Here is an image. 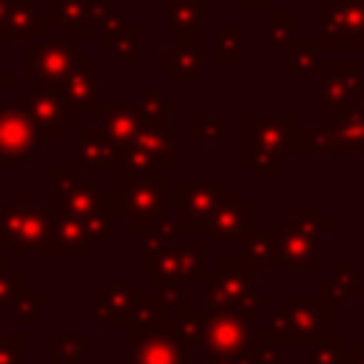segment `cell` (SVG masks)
Segmentation results:
<instances>
[{
	"instance_id": "6da1fadb",
	"label": "cell",
	"mask_w": 364,
	"mask_h": 364,
	"mask_svg": "<svg viewBox=\"0 0 364 364\" xmlns=\"http://www.w3.org/2000/svg\"><path fill=\"white\" fill-rule=\"evenodd\" d=\"M287 154H307V128L290 114L242 117V165L256 179H279Z\"/></svg>"
},
{
	"instance_id": "7a4b0ae2",
	"label": "cell",
	"mask_w": 364,
	"mask_h": 364,
	"mask_svg": "<svg viewBox=\"0 0 364 364\" xmlns=\"http://www.w3.org/2000/svg\"><path fill=\"white\" fill-rule=\"evenodd\" d=\"M165 171L151 173H114L111 193H105L111 216H122L131 230H151L168 205Z\"/></svg>"
},
{
	"instance_id": "3957f363",
	"label": "cell",
	"mask_w": 364,
	"mask_h": 364,
	"mask_svg": "<svg viewBox=\"0 0 364 364\" xmlns=\"http://www.w3.org/2000/svg\"><path fill=\"white\" fill-rule=\"evenodd\" d=\"M48 233H51L48 208H43L34 193L20 191L9 196V205H0V242L11 245V253H28V250L46 253Z\"/></svg>"
},
{
	"instance_id": "277c9868",
	"label": "cell",
	"mask_w": 364,
	"mask_h": 364,
	"mask_svg": "<svg viewBox=\"0 0 364 364\" xmlns=\"http://www.w3.org/2000/svg\"><path fill=\"white\" fill-rule=\"evenodd\" d=\"M88 63V51L65 37H46L20 54V71L40 88L63 91L65 80Z\"/></svg>"
},
{
	"instance_id": "5b68a950",
	"label": "cell",
	"mask_w": 364,
	"mask_h": 364,
	"mask_svg": "<svg viewBox=\"0 0 364 364\" xmlns=\"http://www.w3.org/2000/svg\"><path fill=\"white\" fill-rule=\"evenodd\" d=\"M333 230V219H324L318 208L301 205L282 222V230L276 233V264L290 262L301 267H316L318 264V233Z\"/></svg>"
},
{
	"instance_id": "8992f818",
	"label": "cell",
	"mask_w": 364,
	"mask_h": 364,
	"mask_svg": "<svg viewBox=\"0 0 364 364\" xmlns=\"http://www.w3.org/2000/svg\"><path fill=\"white\" fill-rule=\"evenodd\" d=\"M230 191L228 179H182L171 193V202L176 205V225L185 230H205L208 219Z\"/></svg>"
},
{
	"instance_id": "52a82bcc",
	"label": "cell",
	"mask_w": 364,
	"mask_h": 364,
	"mask_svg": "<svg viewBox=\"0 0 364 364\" xmlns=\"http://www.w3.org/2000/svg\"><path fill=\"white\" fill-rule=\"evenodd\" d=\"M318 23V40L324 48L364 51V0H321Z\"/></svg>"
},
{
	"instance_id": "ba28073f",
	"label": "cell",
	"mask_w": 364,
	"mask_h": 364,
	"mask_svg": "<svg viewBox=\"0 0 364 364\" xmlns=\"http://www.w3.org/2000/svg\"><path fill=\"white\" fill-rule=\"evenodd\" d=\"M20 105L31 117V122L40 134V142H60L65 128H77V114L68 108L63 91L28 85L20 94Z\"/></svg>"
},
{
	"instance_id": "9c48e42d",
	"label": "cell",
	"mask_w": 364,
	"mask_h": 364,
	"mask_svg": "<svg viewBox=\"0 0 364 364\" xmlns=\"http://www.w3.org/2000/svg\"><path fill=\"white\" fill-rule=\"evenodd\" d=\"M318 111L321 119H330L336 114L350 111L361 102L364 91V74L355 63H327L318 71Z\"/></svg>"
},
{
	"instance_id": "30bf717a",
	"label": "cell",
	"mask_w": 364,
	"mask_h": 364,
	"mask_svg": "<svg viewBox=\"0 0 364 364\" xmlns=\"http://www.w3.org/2000/svg\"><path fill=\"white\" fill-rule=\"evenodd\" d=\"M40 134L20 102L0 105V168H17L34 154Z\"/></svg>"
},
{
	"instance_id": "8fae6325",
	"label": "cell",
	"mask_w": 364,
	"mask_h": 364,
	"mask_svg": "<svg viewBox=\"0 0 364 364\" xmlns=\"http://www.w3.org/2000/svg\"><path fill=\"white\" fill-rule=\"evenodd\" d=\"M253 216L256 210L250 205H245L239 191H230L219 208L213 210V216L205 225V239L208 242H247L253 236Z\"/></svg>"
},
{
	"instance_id": "7c38bea8",
	"label": "cell",
	"mask_w": 364,
	"mask_h": 364,
	"mask_svg": "<svg viewBox=\"0 0 364 364\" xmlns=\"http://www.w3.org/2000/svg\"><path fill=\"white\" fill-rule=\"evenodd\" d=\"M97 117H100V125L97 128H100L102 139L117 154L128 151L134 145V139L139 136V131L145 128L142 111L136 105H128V102H108V100H102Z\"/></svg>"
},
{
	"instance_id": "4fadbf2b",
	"label": "cell",
	"mask_w": 364,
	"mask_h": 364,
	"mask_svg": "<svg viewBox=\"0 0 364 364\" xmlns=\"http://www.w3.org/2000/svg\"><path fill=\"white\" fill-rule=\"evenodd\" d=\"M176 142H179V131L173 125L145 119V128L134 139L131 151H136L139 156H145L154 171H168V168H176L179 165V148H176Z\"/></svg>"
},
{
	"instance_id": "5bb4252c",
	"label": "cell",
	"mask_w": 364,
	"mask_h": 364,
	"mask_svg": "<svg viewBox=\"0 0 364 364\" xmlns=\"http://www.w3.org/2000/svg\"><path fill=\"white\" fill-rule=\"evenodd\" d=\"M202 63H205V43H202V37L176 40V46H171L165 51V57H162V71L179 88H191L193 80L202 74Z\"/></svg>"
},
{
	"instance_id": "9a60e30c",
	"label": "cell",
	"mask_w": 364,
	"mask_h": 364,
	"mask_svg": "<svg viewBox=\"0 0 364 364\" xmlns=\"http://www.w3.org/2000/svg\"><path fill=\"white\" fill-rule=\"evenodd\" d=\"M117 151L102 139L100 128L77 125L74 128V168L85 171V176H100L102 168H111Z\"/></svg>"
},
{
	"instance_id": "2e32d148",
	"label": "cell",
	"mask_w": 364,
	"mask_h": 364,
	"mask_svg": "<svg viewBox=\"0 0 364 364\" xmlns=\"http://www.w3.org/2000/svg\"><path fill=\"white\" fill-rule=\"evenodd\" d=\"M48 11L37 6V0H11L6 9V20L0 28V37L6 40H20V37H37L46 40L48 37Z\"/></svg>"
},
{
	"instance_id": "e0dca14e",
	"label": "cell",
	"mask_w": 364,
	"mask_h": 364,
	"mask_svg": "<svg viewBox=\"0 0 364 364\" xmlns=\"http://www.w3.org/2000/svg\"><path fill=\"white\" fill-rule=\"evenodd\" d=\"M100 65L97 63H85L80 65L63 85V97L68 102V108L74 114H97L100 111Z\"/></svg>"
},
{
	"instance_id": "ac0fdd59",
	"label": "cell",
	"mask_w": 364,
	"mask_h": 364,
	"mask_svg": "<svg viewBox=\"0 0 364 364\" xmlns=\"http://www.w3.org/2000/svg\"><path fill=\"white\" fill-rule=\"evenodd\" d=\"M324 46L318 37H296L279 51V71L282 77H310L321 71Z\"/></svg>"
},
{
	"instance_id": "d6986e66",
	"label": "cell",
	"mask_w": 364,
	"mask_h": 364,
	"mask_svg": "<svg viewBox=\"0 0 364 364\" xmlns=\"http://www.w3.org/2000/svg\"><path fill=\"white\" fill-rule=\"evenodd\" d=\"M165 37L191 40L205 31V3L202 0H165Z\"/></svg>"
},
{
	"instance_id": "ffe728a7",
	"label": "cell",
	"mask_w": 364,
	"mask_h": 364,
	"mask_svg": "<svg viewBox=\"0 0 364 364\" xmlns=\"http://www.w3.org/2000/svg\"><path fill=\"white\" fill-rule=\"evenodd\" d=\"M48 20L60 26L65 40H82L91 26V0H48L46 3Z\"/></svg>"
},
{
	"instance_id": "44dd1931",
	"label": "cell",
	"mask_w": 364,
	"mask_h": 364,
	"mask_svg": "<svg viewBox=\"0 0 364 364\" xmlns=\"http://www.w3.org/2000/svg\"><path fill=\"white\" fill-rule=\"evenodd\" d=\"M88 228L63 213V216H51V233H48V247L46 253H60V256H82L85 253V242H88Z\"/></svg>"
},
{
	"instance_id": "7402d4cb",
	"label": "cell",
	"mask_w": 364,
	"mask_h": 364,
	"mask_svg": "<svg viewBox=\"0 0 364 364\" xmlns=\"http://www.w3.org/2000/svg\"><path fill=\"white\" fill-rule=\"evenodd\" d=\"M318 125H324L336 136V145H338L341 154H347V151L364 154V102L353 105L344 114H336L330 119H321Z\"/></svg>"
},
{
	"instance_id": "603a6c76",
	"label": "cell",
	"mask_w": 364,
	"mask_h": 364,
	"mask_svg": "<svg viewBox=\"0 0 364 364\" xmlns=\"http://www.w3.org/2000/svg\"><path fill=\"white\" fill-rule=\"evenodd\" d=\"M253 34L259 40H264L267 46H273V48L282 51L287 43H293L299 37L296 34V11H290V9H270L267 11V20L259 23L253 28Z\"/></svg>"
},
{
	"instance_id": "cb8c5ba5",
	"label": "cell",
	"mask_w": 364,
	"mask_h": 364,
	"mask_svg": "<svg viewBox=\"0 0 364 364\" xmlns=\"http://www.w3.org/2000/svg\"><path fill=\"white\" fill-rule=\"evenodd\" d=\"M46 185H48V216H60L65 210V202L77 185V168L74 165H51L46 171Z\"/></svg>"
},
{
	"instance_id": "d4e9b609",
	"label": "cell",
	"mask_w": 364,
	"mask_h": 364,
	"mask_svg": "<svg viewBox=\"0 0 364 364\" xmlns=\"http://www.w3.org/2000/svg\"><path fill=\"white\" fill-rule=\"evenodd\" d=\"M100 48L108 51V54H111L114 60H119V63L136 65V63H139V26H136V23H128V26H122L119 31L102 34V37H100Z\"/></svg>"
},
{
	"instance_id": "484cf974",
	"label": "cell",
	"mask_w": 364,
	"mask_h": 364,
	"mask_svg": "<svg viewBox=\"0 0 364 364\" xmlns=\"http://www.w3.org/2000/svg\"><path fill=\"white\" fill-rule=\"evenodd\" d=\"M216 60L222 65H239L245 60V28L239 23L216 26Z\"/></svg>"
},
{
	"instance_id": "4316f807",
	"label": "cell",
	"mask_w": 364,
	"mask_h": 364,
	"mask_svg": "<svg viewBox=\"0 0 364 364\" xmlns=\"http://www.w3.org/2000/svg\"><path fill=\"white\" fill-rule=\"evenodd\" d=\"M136 108H139L142 117L151 119V122H168V117L179 114V102H176V100L165 97V94L156 91V88H148V85L136 91Z\"/></svg>"
},
{
	"instance_id": "83f0119b",
	"label": "cell",
	"mask_w": 364,
	"mask_h": 364,
	"mask_svg": "<svg viewBox=\"0 0 364 364\" xmlns=\"http://www.w3.org/2000/svg\"><path fill=\"white\" fill-rule=\"evenodd\" d=\"M191 136L196 142H228L230 139V117L228 114H193Z\"/></svg>"
},
{
	"instance_id": "f1b7e54d",
	"label": "cell",
	"mask_w": 364,
	"mask_h": 364,
	"mask_svg": "<svg viewBox=\"0 0 364 364\" xmlns=\"http://www.w3.org/2000/svg\"><path fill=\"white\" fill-rule=\"evenodd\" d=\"M88 17L100 28V37L102 34H111V31H119L122 26H128V14L122 9H114L108 0H91Z\"/></svg>"
},
{
	"instance_id": "f546056e",
	"label": "cell",
	"mask_w": 364,
	"mask_h": 364,
	"mask_svg": "<svg viewBox=\"0 0 364 364\" xmlns=\"http://www.w3.org/2000/svg\"><path fill=\"white\" fill-rule=\"evenodd\" d=\"M176 230H179V225H176V222L159 219V222L151 228V233L145 236V250H154V253H156V247L171 245V242L176 239Z\"/></svg>"
},
{
	"instance_id": "4dcf8cb0",
	"label": "cell",
	"mask_w": 364,
	"mask_h": 364,
	"mask_svg": "<svg viewBox=\"0 0 364 364\" xmlns=\"http://www.w3.org/2000/svg\"><path fill=\"white\" fill-rule=\"evenodd\" d=\"M307 151H316V154H341L338 145H336V136L324 128V125H316V128H307Z\"/></svg>"
},
{
	"instance_id": "1f68e13d",
	"label": "cell",
	"mask_w": 364,
	"mask_h": 364,
	"mask_svg": "<svg viewBox=\"0 0 364 364\" xmlns=\"http://www.w3.org/2000/svg\"><path fill=\"white\" fill-rule=\"evenodd\" d=\"M239 6L247 14H259V11H270V0H239Z\"/></svg>"
},
{
	"instance_id": "d6a6232c",
	"label": "cell",
	"mask_w": 364,
	"mask_h": 364,
	"mask_svg": "<svg viewBox=\"0 0 364 364\" xmlns=\"http://www.w3.org/2000/svg\"><path fill=\"white\" fill-rule=\"evenodd\" d=\"M11 0H0V28H3V20H6V9H9Z\"/></svg>"
},
{
	"instance_id": "836d02e7",
	"label": "cell",
	"mask_w": 364,
	"mask_h": 364,
	"mask_svg": "<svg viewBox=\"0 0 364 364\" xmlns=\"http://www.w3.org/2000/svg\"><path fill=\"white\" fill-rule=\"evenodd\" d=\"M9 85H11V80H9V77H6V74H0V91H6V88H9Z\"/></svg>"
}]
</instances>
